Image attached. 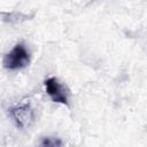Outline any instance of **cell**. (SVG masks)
Masks as SVG:
<instances>
[{
	"label": "cell",
	"mask_w": 147,
	"mask_h": 147,
	"mask_svg": "<svg viewBox=\"0 0 147 147\" xmlns=\"http://www.w3.org/2000/svg\"><path fill=\"white\" fill-rule=\"evenodd\" d=\"M41 146H61L62 142L60 139L57 138H51V137H47V138H44L42 141L40 142Z\"/></svg>",
	"instance_id": "4"
},
{
	"label": "cell",
	"mask_w": 147,
	"mask_h": 147,
	"mask_svg": "<svg viewBox=\"0 0 147 147\" xmlns=\"http://www.w3.org/2000/svg\"><path fill=\"white\" fill-rule=\"evenodd\" d=\"M9 115L16 123V125L21 129H24L30 125L31 122L34 119V111L30 105V102H24L21 105H16L14 107H10Z\"/></svg>",
	"instance_id": "3"
},
{
	"label": "cell",
	"mask_w": 147,
	"mask_h": 147,
	"mask_svg": "<svg viewBox=\"0 0 147 147\" xmlns=\"http://www.w3.org/2000/svg\"><path fill=\"white\" fill-rule=\"evenodd\" d=\"M30 62V55L23 44H17L9 53L3 56L2 64L6 69L18 70L25 68Z\"/></svg>",
	"instance_id": "1"
},
{
	"label": "cell",
	"mask_w": 147,
	"mask_h": 147,
	"mask_svg": "<svg viewBox=\"0 0 147 147\" xmlns=\"http://www.w3.org/2000/svg\"><path fill=\"white\" fill-rule=\"evenodd\" d=\"M45 87L52 101L69 106V90L64 84L60 83L57 78L55 77L47 78L45 80Z\"/></svg>",
	"instance_id": "2"
}]
</instances>
